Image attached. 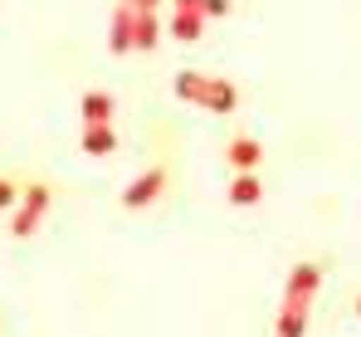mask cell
Here are the masks:
<instances>
[{
	"mask_svg": "<svg viewBox=\"0 0 361 337\" xmlns=\"http://www.w3.org/2000/svg\"><path fill=\"white\" fill-rule=\"evenodd\" d=\"M317 288H322V264L302 259V264H293V269H288V279H283V298L312 303V298H317Z\"/></svg>",
	"mask_w": 361,
	"mask_h": 337,
	"instance_id": "3957f363",
	"label": "cell"
},
{
	"mask_svg": "<svg viewBox=\"0 0 361 337\" xmlns=\"http://www.w3.org/2000/svg\"><path fill=\"white\" fill-rule=\"evenodd\" d=\"M132 35H137V10L122 0L118 10H113V25H108V49L113 54H127L132 49Z\"/></svg>",
	"mask_w": 361,
	"mask_h": 337,
	"instance_id": "8992f818",
	"label": "cell"
},
{
	"mask_svg": "<svg viewBox=\"0 0 361 337\" xmlns=\"http://www.w3.org/2000/svg\"><path fill=\"white\" fill-rule=\"evenodd\" d=\"M200 88H205V73H195V69H180V73H176V98L200 103Z\"/></svg>",
	"mask_w": 361,
	"mask_h": 337,
	"instance_id": "4fadbf2b",
	"label": "cell"
},
{
	"mask_svg": "<svg viewBox=\"0 0 361 337\" xmlns=\"http://www.w3.org/2000/svg\"><path fill=\"white\" fill-rule=\"evenodd\" d=\"M259 157H264V147H259L254 137H235V142L225 147V162H230L235 171H254V167H259Z\"/></svg>",
	"mask_w": 361,
	"mask_h": 337,
	"instance_id": "9c48e42d",
	"label": "cell"
},
{
	"mask_svg": "<svg viewBox=\"0 0 361 337\" xmlns=\"http://www.w3.org/2000/svg\"><path fill=\"white\" fill-rule=\"evenodd\" d=\"M161 45V20H157V10H137V35H132V49H157Z\"/></svg>",
	"mask_w": 361,
	"mask_h": 337,
	"instance_id": "8fae6325",
	"label": "cell"
},
{
	"mask_svg": "<svg viewBox=\"0 0 361 337\" xmlns=\"http://www.w3.org/2000/svg\"><path fill=\"white\" fill-rule=\"evenodd\" d=\"M166 181H171V176H166V167L142 171V176L122 191V206H127V211H147L152 201H161V196H166Z\"/></svg>",
	"mask_w": 361,
	"mask_h": 337,
	"instance_id": "7a4b0ae2",
	"label": "cell"
},
{
	"mask_svg": "<svg viewBox=\"0 0 361 337\" xmlns=\"http://www.w3.org/2000/svg\"><path fill=\"white\" fill-rule=\"evenodd\" d=\"M166 30L176 35L180 45H200V40H205V15H190V10H176Z\"/></svg>",
	"mask_w": 361,
	"mask_h": 337,
	"instance_id": "30bf717a",
	"label": "cell"
},
{
	"mask_svg": "<svg viewBox=\"0 0 361 337\" xmlns=\"http://www.w3.org/2000/svg\"><path fill=\"white\" fill-rule=\"evenodd\" d=\"M176 10H190V15H205V0H171Z\"/></svg>",
	"mask_w": 361,
	"mask_h": 337,
	"instance_id": "2e32d148",
	"label": "cell"
},
{
	"mask_svg": "<svg viewBox=\"0 0 361 337\" xmlns=\"http://www.w3.org/2000/svg\"><path fill=\"white\" fill-rule=\"evenodd\" d=\"M357 318H361V293H357Z\"/></svg>",
	"mask_w": 361,
	"mask_h": 337,
	"instance_id": "ac0fdd59",
	"label": "cell"
},
{
	"mask_svg": "<svg viewBox=\"0 0 361 337\" xmlns=\"http://www.w3.org/2000/svg\"><path fill=\"white\" fill-rule=\"evenodd\" d=\"M127 5H132V10H157L161 0H127Z\"/></svg>",
	"mask_w": 361,
	"mask_h": 337,
	"instance_id": "e0dca14e",
	"label": "cell"
},
{
	"mask_svg": "<svg viewBox=\"0 0 361 337\" xmlns=\"http://www.w3.org/2000/svg\"><path fill=\"white\" fill-rule=\"evenodd\" d=\"M230 10H235L230 0H205V20H225Z\"/></svg>",
	"mask_w": 361,
	"mask_h": 337,
	"instance_id": "9a60e30c",
	"label": "cell"
},
{
	"mask_svg": "<svg viewBox=\"0 0 361 337\" xmlns=\"http://www.w3.org/2000/svg\"><path fill=\"white\" fill-rule=\"evenodd\" d=\"M49 186H25V196H20V206H15V215H10V235L15 240H30L35 230H39V220L49 215Z\"/></svg>",
	"mask_w": 361,
	"mask_h": 337,
	"instance_id": "6da1fadb",
	"label": "cell"
},
{
	"mask_svg": "<svg viewBox=\"0 0 361 337\" xmlns=\"http://www.w3.org/2000/svg\"><path fill=\"white\" fill-rule=\"evenodd\" d=\"M200 108H205V112H235V108H240V88H235L230 78H205V88H200Z\"/></svg>",
	"mask_w": 361,
	"mask_h": 337,
	"instance_id": "5b68a950",
	"label": "cell"
},
{
	"mask_svg": "<svg viewBox=\"0 0 361 337\" xmlns=\"http://www.w3.org/2000/svg\"><path fill=\"white\" fill-rule=\"evenodd\" d=\"M78 147H83L88 157H113V152H118V132H113V122H93V127H83Z\"/></svg>",
	"mask_w": 361,
	"mask_h": 337,
	"instance_id": "52a82bcc",
	"label": "cell"
},
{
	"mask_svg": "<svg viewBox=\"0 0 361 337\" xmlns=\"http://www.w3.org/2000/svg\"><path fill=\"white\" fill-rule=\"evenodd\" d=\"M20 196H25V191H20V186H10V181L0 176V211H10V206H20Z\"/></svg>",
	"mask_w": 361,
	"mask_h": 337,
	"instance_id": "5bb4252c",
	"label": "cell"
},
{
	"mask_svg": "<svg viewBox=\"0 0 361 337\" xmlns=\"http://www.w3.org/2000/svg\"><path fill=\"white\" fill-rule=\"evenodd\" d=\"M78 112H83V127H93V122H113L118 98H113V93H83V98H78Z\"/></svg>",
	"mask_w": 361,
	"mask_h": 337,
	"instance_id": "ba28073f",
	"label": "cell"
},
{
	"mask_svg": "<svg viewBox=\"0 0 361 337\" xmlns=\"http://www.w3.org/2000/svg\"><path fill=\"white\" fill-rule=\"evenodd\" d=\"M259 196H264L259 176H254V171H235V181H230V206H259Z\"/></svg>",
	"mask_w": 361,
	"mask_h": 337,
	"instance_id": "7c38bea8",
	"label": "cell"
},
{
	"mask_svg": "<svg viewBox=\"0 0 361 337\" xmlns=\"http://www.w3.org/2000/svg\"><path fill=\"white\" fill-rule=\"evenodd\" d=\"M307 318H312V303L283 298V303H279V323H274V337H302V333H307Z\"/></svg>",
	"mask_w": 361,
	"mask_h": 337,
	"instance_id": "277c9868",
	"label": "cell"
}]
</instances>
